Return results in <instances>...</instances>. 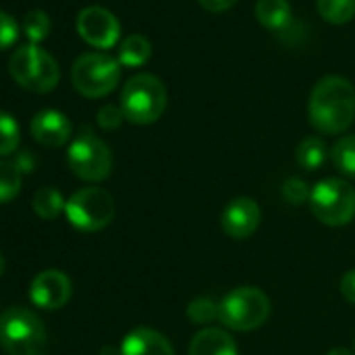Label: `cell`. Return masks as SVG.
I'll return each mask as SVG.
<instances>
[{
	"label": "cell",
	"instance_id": "cell-1",
	"mask_svg": "<svg viewBox=\"0 0 355 355\" xmlns=\"http://www.w3.org/2000/svg\"><path fill=\"white\" fill-rule=\"evenodd\" d=\"M309 121L322 134H340L355 119V90L340 76L322 78L309 94Z\"/></svg>",
	"mask_w": 355,
	"mask_h": 355
},
{
	"label": "cell",
	"instance_id": "cell-2",
	"mask_svg": "<svg viewBox=\"0 0 355 355\" xmlns=\"http://www.w3.org/2000/svg\"><path fill=\"white\" fill-rule=\"evenodd\" d=\"M0 347L7 355H44L46 328L28 307H11L0 313Z\"/></svg>",
	"mask_w": 355,
	"mask_h": 355
},
{
	"label": "cell",
	"instance_id": "cell-3",
	"mask_svg": "<svg viewBox=\"0 0 355 355\" xmlns=\"http://www.w3.org/2000/svg\"><path fill=\"white\" fill-rule=\"evenodd\" d=\"M123 117L136 125L155 123L167 107V90L157 76L140 73L125 82L119 103Z\"/></svg>",
	"mask_w": 355,
	"mask_h": 355
},
{
	"label": "cell",
	"instance_id": "cell-4",
	"mask_svg": "<svg viewBox=\"0 0 355 355\" xmlns=\"http://www.w3.org/2000/svg\"><path fill=\"white\" fill-rule=\"evenodd\" d=\"M9 73L24 90L34 94H46L55 90L61 78L55 57L38 44L19 46L9 61Z\"/></svg>",
	"mask_w": 355,
	"mask_h": 355
},
{
	"label": "cell",
	"instance_id": "cell-5",
	"mask_svg": "<svg viewBox=\"0 0 355 355\" xmlns=\"http://www.w3.org/2000/svg\"><path fill=\"white\" fill-rule=\"evenodd\" d=\"M270 318V299L255 286H236L218 303V320L236 332L259 328Z\"/></svg>",
	"mask_w": 355,
	"mask_h": 355
},
{
	"label": "cell",
	"instance_id": "cell-6",
	"mask_svg": "<svg viewBox=\"0 0 355 355\" xmlns=\"http://www.w3.org/2000/svg\"><path fill=\"white\" fill-rule=\"evenodd\" d=\"M311 214L326 226H345L355 218V189L340 178H326L311 189Z\"/></svg>",
	"mask_w": 355,
	"mask_h": 355
},
{
	"label": "cell",
	"instance_id": "cell-7",
	"mask_svg": "<svg viewBox=\"0 0 355 355\" xmlns=\"http://www.w3.org/2000/svg\"><path fill=\"white\" fill-rule=\"evenodd\" d=\"M121 78L119 63L103 53H86L71 67V84L86 98H103L111 94Z\"/></svg>",
	"mask_w": 355,
	"mask_h": 355
},
{
	"label": "cell",
	"instance_id": "cell-8",
	"mask_svg": "<svg viewBox=\"0 0 355 355\" xmlns=\"http://www.w3.org/2000/svg\"><path fill=\"white\" fill-rule=\"evenodd\" d=\"M67 163L71 173L80 178V180L103 182L111 173L113 155L111 148L98 136H94L88 128H84L67 150Z\"/></svg>",
	"mask_w": 355,
	"mask_h": 355
},
{
	"label": "cell",
	"instance_id": "cell-9",
	"mask_svg": "<svg viewBox=\"0 0 355 355\" xmlns=\"http://www.w3.org/2000/svg\"><path fill=\"white\" fill-rule=\"evenodd\" d=\"M65 216L73 228L82 232H98L113 222L115 201L107 191L88 187L69 197L65 205Z\"/></svg>",
	"mask_w": 355,
	"mask_h": 355
},
{
	"label": "cell",
	"instance_id": "cell-10",
	"mask_svg": "<svg viewBox=\"0 0 355 355\" xmlns=\"http://www.w3.org/2000/svg\"><path fill=\"white\" fill-rule=\"evenodd\" d=\"M78 34L80 38L101 51H109L117 44L119 34H121V26L117 21V17L105 9V7H86L80 11L78 21H76Z\"/></svg>",
	"mask_w": 355,
	"mask_h": 355
},
{
	"label": "cell",
	"instance_id": "cell-11",
	"mask_svg": "<svg viewBox=\"0 0 355 355\" xmlns=\"http://www.w3.org/2000/svg\"><path fill=\"white\" fill-rule=\"evenodd\" d=\"M71 280L61 270H44L30 284V299L40 309H61L71 299Z\"/></svg>",
	"mask_w": 355,
	"mask_h": 355
},
{
	"label": "cell",
	"instance_id": "cell-12",
	"mask_svg": "<svg viewBox=\"0 0 355 355\" xmlns=\"http://www.w3.org/2000/svg\"><path fill=\"white\" fill-rule=\"evenodd\" d=\"M259 222H261V209L249 197L232 199L220 216V226L230 239L251 236L257 230Z\"/></svg>",
	"mask_w": 355,
	"mask_h": 355
},
{
	"label": "cell",
	"instance_id": "cell-13",
	"mask_svg": "<svg viewBox=\"0 0 355 355\" xmlns=\"http://www.w3.org/2000/svg\"><path fill=\"white\" fill-rule=\"evenodd\" d=\"M71 132H73V125H71L69 117L57 109L38 111L30 123L32 138L46 148H59V146L67 144L71 138Z\"/></svg>",
	"mask_w": 355,
	"mask_h": 355
},
{
	"label": "cell",
	"instance_id": "cell-14",
	"mask_svg": "<svg viewBox=\"0 0 355 355\" xmlns=\"http://www.w3.org/2000/svg\"><path fill=\"white\" fill-rule=\"evenodd\" d=\"M119 355H175L171 343L153 328H134L125 334Z\"/></svg>",
	"mask_w": 355,
	"mask_h": 355
},
{
	"label": "cell",
	"instance_id": "cell-15",
	"mask_svg": "<svg viewBox=\"0 0 355 355\" xmlns=\"http://www.w3.org/2000/svg\"><path fill=\"white\" fill-rule=\"evenodd\" d=\"M189 355H239V345L222 328H203L193 336Z\"/></svg>",
	"mask_w": 355,
	"mask_h": 355
},
{
	"label": "cell",
	"instance_id": "cell-16",
	"mask_svg": "<svg viewBox=\"0 0 355 355\" xmlns=\"http://www.w3.org/2000/svg\"><path fill=\"white\" fill-rule=\"evenodd\" d=\"M291 3L288 0H257L255 17L266 30H284L291 24Z\"/></svg>",
	"mask_w": 355,
	"mask_h": 355
},
{
	"label": "cell",
	"instance_id": "cell-17",
	"mask_svg": "<svg viewBox=\"0 0 355 355\" xmlns=\"http://www.w3.org/2000/svg\"><path fill=\"white\" fill-rule=\"evenodd\" d=\"M150 55H153V46H150L148 38H144L140 34L128 36L119 44V65L140 67L150 59Z\"/></svg>",
	"mask_w": 355,
	"mask_h": 355
},
{
	"label": "cell",
	"instance_id": "cell-18",
	"mask_svg": "<svg viewBox=\"0 0 355 355\" xmlns=\"http://www.w3.org/2000/svg\"><path fill=\"white\" fill-rule=\"evenodd\" d=\"M24 184V171L11 161H0V205L11 203L19 197Z\"/></svg>",
	"mask_w": 355,
	"mask_h": 355
},
{
	"label": "cell",
	"instance_id": "cell-19",
	"mask_svg": "<svg viewBox=\"0 0 355 355\" xmlns=\"http://www.w3.org/2000/svg\"><path fill=\"white\" fill-rule=\"evenodd\" d=\"M65 205H67V201L53 187L40 189L32 199V207L42 220H57L61 216V211H65Z\"/></svg>",
	"mask_w": 355,
	"mask_h": 355
},
{
	"label": "cell",
	"instance_id": "cell-20",
	"mask_svg": "<svg viewBox=\"0 0 355 355\" xmlns=\"http://www.w3.org/2000/svg\"><path fill=\"white\" fill-rule=\"evenodd\" d=\"M326 157H328L326 144L318 136L303 138L297 146V163L307 171H315L318 167H322Z\"/></svg>",
	"mask_w": 355,
	"mask_h": 355
},
{
	"label": "cell",
	"instance_id": "cell-21",
	"mask_svg": "<svg viewBox=\"0 0 355 355\" xmlns=\"http://www.w3.org/2000/svg\"><path fill=\"white\" fill-rule=\"evenodd\" d=\"M318 13L332 26H343L355 17V0H315Z\"/></svg>",
	"mask_w": 355,
	"mask_h": 355
},
{
	"label": "cell",
	"instance_id": "cell-22",
	"mask_svg": "<svg viewBox=\"0 0 355 355\" xmlns=\"http://www.w3.org/2000/svg\"><path fill=\"white\" fill-rule=\"evenodd\" d=\"M332 163L345 175L355 178V136H343L330 150Z\"/></svg>",
	"mask_w": 355,
	"mask_h": 355
},
{
	"label": "cell",
	"instance_id": "cell-23",
	"mask_svg": "<svg viewBox=\"0 0 355 355\" xmlns=\"http://www.w3.org/2000/svg\"><path fill=\"white\" fill-rule=\"evenodd\" d=\"M21 130L13 115L0 111V157H9L19 148Z\"/></svg>",
	"mask_w": 355,
	"mask_h": 355
},
{
	"label": "cell",
	"instance_id": "cell-24",
	"mask_svg": "<svg viewBox=\"0 0 355 355\" xmlns=\"http://www.w3.org/2000/svg\"><path fill=\"white\" fill-rule=\"evenodd\" d=\"M21 28H24V34L30 38V42L32 44H38V42H42L51 34V17L44 11L34 9V11H30L24 17Z\"/></svg>",
	"mask_w": 355,
	"mask_h": 355
},
{
	"label": "cell",
	"instance_id": "cell-25",
	"mask_svg": "<svg viewBox=\"0 0 355 355\" xmlns=\"http://www.w3.org/2000/svg\"><path fill=\"white\" fill-rule=\"evenodd\" d=\"M187 313L195 324H207L218 318V303L211 301L209 297H199L189 305Z\"/></svg>",
	"mask_w": 355,
	"mask_h": 355
},
{
	"label": "cell",
	"instance_id": "cell-26",
	"mask_svg": "<svg viewBox=\"0 0 355 355\" xmlns=\"http://www.w3.org/2000/svg\"><path fill=\"white\" fill-rule=\"evenodd\" d=\"M282 197L291 205H301V203L309 201L311 191H309V187L303 180H299V178H288V180L282 184Z\"/></svg>",
	"mask_w": 355,
	"mask_h": 355
},
{
	"label": "cell",
	"instance_id": "cell-27",
	"mask_svg": "<svg viewBox=\"0 0 355 355\" xmlns=\"http://www.w3.org/2000/svg\"><path fill=\"white\" fill-rule=\"evenodd\" d=\"M19 40V24L5 11H0V51L11 49Z\"/></svg>",
	"mask_w": 355,
	"mask_h": 355
},
{
	"label": "cell",
	"instance_id": "cell-28",
	"mask_svg": "<svg viewBox=\"0 0 355 355\" xmlns=\"http://www.w3.org/2000/svg\"><path fill=\"white\" fill-rule=\"evenodd\" d=\"M123 111L117 105H105L96 113V121L103 130H117L123 123Z\"/></svg>",
	"mask_w": 355,
	"mask_h": 355
},
{
	"label": "cell",
	"instance_id": "cell-29",
	"mask_svg": "<svg viewBox=\"0 0 355 355\" xmlns=\"http://www.w3.org/2000/svg\"><path fill=\"white\" fill-rule=\"evenodd\" d=\"M239 0H199V5L209 11V13H224L228 9H232Z\"/></svg>",
	"mask_w": 355,
	"mask_h": 355
},
{
	"label": "cell",
	"instance_id": "cell-30",
	"mask_svg": "<svg viewBox=\"0 0 355 355\" xmlns=\"http://www.w3.org/2000/svg\"><path fill=\"white\" fill-rule=\"evenodd\" d=\"M340 293L349 303H355V270H349L340 278Z\"/></svg>",
	"mask_w": 355,
	"mask_h": 355
},
{
	"label": "cell",
	"instance_id": "cell-31",
	"mask_svg": "<svg viewBox=\"0 0 355 355\" xmlns=\"http://www.w3.org/2000/svg\"><path fill=\"white\" fill-rule=\"evenodd\" d=\"M13 161L19 165V169H21L24 173H30V171L34 169V157H32V153H30V150H26V153L17 155Z\"/></svg>",
	"mask_w": 355,
	"mask_h": 355
},
{
	"label": "cell",
	"instance_id": "cell-32",
	"mask_svg": "<svg viewBox=\"0 0 355 355\" xmlns=\"http://www.w3.org/2000/svg\"><path fill=\"white\" fill-rule=\"evenodd\" d=\"M326 355H355L353 351H349V349H343V347H338V349H332V351H328Z\"/></svg>",
	"mask_w": 355,
	"mask_h": 355
},
{
	"label": "cell",
	"instance_id": "cell-33",
	"mask_svg": "<svg viewBox=\"0 0 355 355\" xmlns=\"http://www.w3.org/2000/svg\"><path fill=\"white\" fill-rule=\"evenodd\" d=\"M5 268H7V261H5V255L0 253V276L5 274Z\"/></svg>",
	"mask_w": 355,
	"mask_h": 355
},
{
	"label": "cell",
	"instance_id": "cell-34",
	"mask_svg": "<svg viewBox=\"0 0 355 355\" xmlns=\"http://www.w3.org/2000/svg\"><path fill=\"white\" fill-rule=\"evenodd\" d=\"M353 349H355V340H353Z\"/></svg>",
	"mask_w": 355,
	"mask_h": 355
}]
</instances>
